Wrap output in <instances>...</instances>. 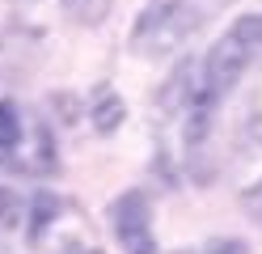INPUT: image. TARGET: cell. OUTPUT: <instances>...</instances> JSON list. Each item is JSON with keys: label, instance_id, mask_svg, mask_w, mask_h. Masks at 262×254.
<instances>
[{"label": "cell", "instance_id": "cell-1", "mask_svg": "<svg viewBox=\"0 0 262 254\" xmlns=\"http://www.w3.org/2000/svg\"><path fill=\"white\" fill-rule=\"evenodd\" d=\"M262 51V13H241L216 43L207 47V55L199 60L203 68V89L211 97H224L233 85L245 76V68L254 64Z\"/></svg>", "mask_w": 262, "mask_h": 254}, {"label": "cell", "instance_id": "cell-2", "mask_svg": "<svg viewBox=\"0 0 262 254\" xmlns=\"http://www.w3.org/2000/svg\"><path fill=\"white\" fill-rule=\"evenodd\" d=\"M190 30V13L182 0H148L144 13L136 17V47L148 55H169V51L186 38Z\"/></svg>", "mask_w": 262, "mask_h": 254}, {"label": "cell", "instance_id": "cell-3", "mask_svg": "<svg viewBox=\"0 0 262 254\" xmlns=\"http://www.w3.org/2000/svg\"><path fill=\"white\" fill-rule=\"evenodd\" d=\"M110 225L119 237L123 254H157V237H152V208L140 191H123L110 208Z\"/></svg>", "mask_w": 262, "mask_h": 254}, {"label": "cell", "instance_id": "cell-4", "mask_svg": "<svg viewBox=\"0 0 262 254\" xmlns=\"http://www.w3.org/2000/svg\"><path fill=\"white\" fill-rule=\"evenodd\" d=\"M207 89H203V68L199 60H178V68L169 72V81L161 85V106L165 110H190Z\"/></svg>", "mask_w": 262, "mask_h": 254}, {"label": "cell", "instance_id": "cell-5", "mask_svg": "<svg viewBox=\"0 0 262 254\" xmlns=\"http://www.w3.org/2000/svg\"><path fill=\"white\" fill-rule=\"evenodd\" d=\"M89 119H93V127H97V131H114V127H123L127 106H123L119 89H110V85H97L93 97H89Z\"/></svg>", "mask_w": 262, "mask_h": 254}, {"label": "cell", "instance_id": "cell-6", "mask_svg": "<svg viewBox=\"0 0 262 254\" xmlns=\"http://www.w3.org/2000/svg\"><path fill=\"white\" fill-rule=\"evenodd\" d=\"M17 148H21V114L5 97V102H0V161H9Z\"/></svg>", "mask_w": 262, "mask_h": 254}, {"label": "cell", "instance_id": "cell-7", "mask_svg": "<svg viewBox=\"0 0 262 254\" xmlns=\"http://www.w3.org/2000/svg\"><path fill=\"white\" fill-rule=\"evenodd\" d=\"M59 216V199L51 191H38L34 203H30V242H38V237L51 229V220Z\"/></svg>", "mask_w": 262, "mask_h": 254}, {"label": "cell", "instance_id": "cell-8", "mask_svg": "<svg viewBox=\"0 0 262 254\" xmlns=\"http://www.w3.org/2000/svg\"><path fill=\"white\" fill-rule=\"evenodd\" d=\"M34 165L42 169V174H55V169H59L55 135H51V127H42V123H38V131H34Z\"/></svg>", "mask_w": 262, "mask_h": 254}, {"label": "cell", "instance_id": "cell-9", "mask_svg": "<svg viewBox=\"0 0 262 254\" xmlns=\"http://www.w3.org/2000/svg\"><path fill=\"white\" fill-rule=\"evenodd\" d=\"M63 9H68L80 26H97L110 13V0H63Z\"/></svg>", "mask_w": 262, "mask_h": 254}, {"label": "cell", "instance_id": "cell-10", "mask_svg": "<svg viewBox=\"0 0 262 254\" xmlns=\"http://www.w3.org/2000/svg\"><path fill=\"white\" fill-rule=\"evenodd\" d=\"M17 216H21V203H17V195L9 191V186H0V225H17Z\"/></svg>", "mask_w": 262, "mask_h": 254}, {"label": "cell", "instance_id": "cell-11", "mask_svg": "<svg viewBox=\"0 0 262 254\" xmlns=\"http://www.w3.org/2000/svg\"><path fill=\"white\" fill-rule=\"evenodd\" d=\"M241 203H245V212H250V216L258 220V225H262V178H258V182L250 186V191L241 195Z\"/></svg>", "mask_w": 262, "mask_h": 254}, {"label": "cell", "instance_id": "cell-12", "mask_svg": "<svg viewBox=\"0 0 262 254\" xmlns=\"http://www.w3.org/2000/svg\"><path fill=\"white\" fill-rule=\"evenodd\" d=\"M207 254H250V250H245V242H211Z\"/></svg>", "mask_w": 262, "mask_h": 254}]
</instances>
